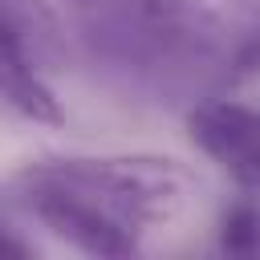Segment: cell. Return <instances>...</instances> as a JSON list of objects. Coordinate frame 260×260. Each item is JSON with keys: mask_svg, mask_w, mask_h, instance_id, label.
<instances>
[{"mask_svg": "<svg viewBox=\"0 0 260 260\" xmlns=\"http://www.w3.org/2000/svg\"><path fill=\"white\" fill-rule=\"evenodd\" d=\"M73 4H81V8H89V4H102V0H73Z\"/></svg>", "mask_w": 260, "mask_h": 260, "instance_id": "9", "label": "cell"}, {"mask_svg": "<svg viewBox=\"0 0 260 260\" xmlns=\"http://www.w3.org/2000/svg\"><path fill=\"white\" fill-rule=\"evenodd\" d=\"M81 45L114 85L154 102H199L232 85L228 24L199 0H102L81 16Z\"/></svg>", "mask_w": 260, "mask_h": 260, "instance_id": "1", "label": "cell"}, {"mask_svg": "<svg viewBox=\"0 0 260 260\" xmlns=\"http://www.w3.org/2000/svg\"><path fill=\"white\" fill-rule=\"evenodd\" d=\"M187 138L240 187H260V106L207 93L187 106Z\"/></svg>", "mask_w": 260, "mask_h": 260, "instance_id": "3", "label": "cell"}, {"mask_svg": "<svg viewBox=\"0 0 260 260\" xmlns=\"http://www.w3.org/2000/svg\"><path fill=\"white\" fill-rule=\"evenodd\" d=\"M32 252H37V248H32V244H28V240L0 215V260H28Z\"/></svg>", "mask_w": 260, "mask_h": 260, "instance_id": "8", "label": "cell"}, {"mask_svg": "<svg viewBox=\"0 0 260 260\" xmlns=\"http://www.w3.org/2000/svg\"><path fill=\"white\" fill-rule=\"evenodd\" d=\"M215 248L232 260H256L260 256V199L252 187L232 195L215 219Z\"/></svg>", "mask_w": 260, "mask_h": 260, "instance_id": "7", "label": "cell"}, {"mask_svg": "<svg viewBox=\"0 0 260 260\" xmlns=\"http://www.w3.org/2000/svg\"><path fill=\"white\" fill-rule=\"evenodd\" d=\"M20 195H24V207L65 244H73L77 252L85 256H98V260H126L138 252V236L114 219H106L102 211H93L89 203L49 187V183H28V179H16Z\"/></svg>", "mask_w": 260, "mask_h": 260, "instance_id": "4", "label": "cell"}, {"mask_svg": "<svg viewBox=\"0 0 260 260\" xmlns=\"http://www.w3.org/2000/svg\"><path fill=\"white\" fill-rule=\"evenodd\" d=\"M0 28L16 37L45 69L65 61V28L49 0H0Z\"/></svg>", "mask_w": 260, "mask_h": 260, "instance_id": "6", "label": "cell"}, {"mask_svg": "<svg viewBox=\"0 0 260 260\" xmlns=\"http://www.w3.org/2000/svg\"><path fill=\"white\" fill-rule=\"evenodd\" d=\"M16 179L49 183L134 236L175 223L191 199V175L162 154H61L24 162Z\"/></svg>", "mask_w": 260, "mask_h": 260, "instance_id": "2", "label": "cell"}, {"mask_svg": "<svg viewBox=\"0 0 260 260\" xmlns=\"http://www.w3.org/2000/svg\"><path fill=\"white\" fill-rule=\"evenodd\" d=\"M0 106L24 122H37V126H61L65 122L61 98L53 93L45 65L4 28H0Z\"/></svg>", "mask_w": 260, "mask_h": 260, "instance_id": "5", "label": "cell"}]
</instances>
